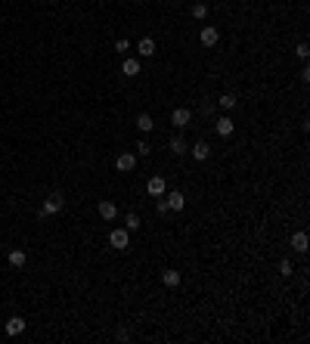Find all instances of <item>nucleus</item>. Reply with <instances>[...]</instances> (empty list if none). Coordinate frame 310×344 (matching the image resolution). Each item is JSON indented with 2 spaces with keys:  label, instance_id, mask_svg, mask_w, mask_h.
I'll return each mask as SVG.
<instances>
[{
  "label": "nucleus",
  "instance_id": "nucleus-4",
  "mask_svg": "<svg viewBox=\"0 0 310 344\" xmlns=\"http://www.w3.org/2000/svg\"><path fill=\"white\" fill-rule=\"evenodd\" d=\"M189 121H192V112H189V109H174V112H171V124H174L177 130L189 127Z\"/></svg>",
  "mask_w": 310,
  "mask_h": 344
},
{
  "label": "nucleus",
  "instance_id": "nucleus-19",
  "mask_svg": "<svg viewBox=\"0 0 310 344\" xmlns=\"http://www.w3.org/2000/svg\"><path fill=\"white\" fill-rule=\"evenodd\" d=\"M25 261H28V257H25L22 248H13V251H10V264H13V267H25Z\"/></svg>",
  "mask_w": 310,
  "mask_h": 344
},
{
  "label": "nucleus",
  "instance_id": "nucleus-2",
  "mask_svg": "<svg viewBox=\"0 0 310 344\" xmlns=\"http://www.w3.org/2000/svg\"><path fill=\"white\" fill-rule=\"evenodd\" d=\"M65 208V199H62V192H53L50 199H44V205H40V217H50V214H59Z\"/></svg>",
  "mask_w": 310,
  "mask_h": 344
},
{
  "label": "nucleus",
  "instance_id": "nucleus-6",
  "mask_svg": "<svg viewBox=\"0 0 310 344\" xmlns=\"http://www.w3.org/2000/svg\"><path fill=\"white\" fill-rule=\"evenodd\" d=\"M199 40H202V47H217V40H220V31H217L214 25H205L202 35H199Z\"/></svg>",
  "mask_w": 310,
  "mask_h": 344
},
{
  "label": "nucleus",
  "instance_id": "nucleus-5",
  "mask_svg": "<svg viewBox=\"0 0 310 344\" xmlns=\"http://www.w3.org/2000/svg\"><path fill=\"white\" fill-rule=\"evenodd\" d=\"M3 332L10 335V338H19V335L25 332V320H22V316H10V320L3 323Z\"/></svg>",
  "mask_w": 310,
  "mask_h": 344
},
{
  "label": "nucleus",
  "instance_id": "nucleus-26",
  "mask_svg": "<svg viewBox=\"0 0 310 344\" xmlns=\"http://www.w3.org/2000/svg\"><path fill=\"white\" fill-rule=\"evenodd\" d=\"M155 211H158V214H167V202H164V196L155 202Z\"/></svg>",
  "mask_w": 310,
  "mask_h": 344
},
{
  "label": "nucleus",
  "instance_id": "nucleus-22",
  "mask_svg": "<svg viewBox=\"0 0 310 344\" xmlns=\"http://www.w3.org/2000/svg\"><path fill=\"white\" fill-rule=\"evenodd\" d=\"M149 152H152V146H149V140L143 137V140H140V143H137V155H143V158H146Z\"/></svg>",
  "mask_w": 310,
  "mask_h": 344
},
{
  "label": "nucleus",
  "instance_id": "nucleus-27",
  "mask_svg": "<svg viewBox=\"0 0 310 344\" xmlns=\"http://www.w3.org/2000/svg\"><path fill=\"white\" fill-rule=\"evenodd\" d=\"M47 3H59V0H47Z\"/></svg>",
  "mask_w": 310,
  "mask_h": 344
},
{
  "label": "nucleus",
  "instance_id": "nucleus-7",
  "mask_svg": "<svg viewBox=\"0 0 310 344\" xmlns=\"http://www.w3.org/2000/svg\"><path fill=\"white\" fill-rule=\"evenodd\" d=\"M115 167L124 171V174H130L133 167H137V155H133V152H121L118 158H115Z\"/></svg>",
  "mask_w": 310,
  "mask_h": 344
},
{
  "label": "nucleus",
  "instance_id": "nucleus-21",
  "mask_svg": "<svg viewBox=\"0 0 310 344\" xmlns=\"http://www.w3.org/2000/svg\"><path fill=\"white\" fill-rule=\"evenodd\" d=\"M217 106H220V109H227V112H230V109H236V96H230V93H223L220 99H217Z\"/></svg>",
  "mask_w": 310,
  "mask_h": 344
},
{
  "label": "nucleus",
  "instance_id": "nucleus-18",
  "mask_svg": "<svg viewBox=\"0 0 310 344\" xmlns=\"http://www.w3.org/2000/svg\"><path fill=\"white\" fill-rule=\"evenodd\" d=\"M167 146H171L174 155H183V152H186V140H183V137H171V143H167Z\"/></svg>",
  "mask_w": 310,
  "mask_h": 344
},
{
  "label": "nucleus",
  "instance_id": "nucleus-8",
  "mask_svg": "<svg viewBox=\"0 0 310 344\" xmlns=\"http://www.w3.org/2000/svg\"><path fill=\"white\" fill-rule=\"evenodd\" d=\"M146 192H149V196H164V192H167L164 177H152V180L146 183Z\"/></svg>",
  "mask_w": 310,
  "mask_h": 344
},
{
  "label": "nucleus",
  "instance_id": "nucleus-25",
  "mask_svg": "<svg viewBox=\"0 0 310 344\" xmlns=\"http://www.w3.org/2000/svg\"><path fill=\"white\" fill-rule=\"evenodd\" d=\"M295 53L301 56V59H307V56H310V47H307V44H298V50H295Z\"/></svg>",
  "mask_w": 310,
  "mask_h": 344
},
{
  "label": "nucleus",
  "instance_id": "nucleus-16",
  "mask_svg": "<svg viewBox=\"0 0 310 344\" xmlns=\"http://www.w3.org/2000/svg\"><path fill=\"white\" fill-rule=\"evenodd\" d=\"M140 226H143V220H140V214H128V217H124V230H128V233H137L140 230Z\"/></svg>",
  "mask_w": 310,
  "mask_h": 344
},
{
  "label": "nucleus",
  "instance_id": "nucleus-3",
  "mask_svg": "<svg viewBox=\"0 0 310 344\" xmlns=\"http://www.w3.org/2000/svg\"><path fill=\"white\" fill-rule=\"evenodd\" d=\"M164 202H167V211H183L186 208V196L180 189H171V192H164Z\"/></svg>",
  "mask_w": 310,
  "mask_h": 344
},
{
  "label": "nucleus",
  "instance_id": "nucleus-20",
  "mask_svg": "<svg viewBox=\"0 0 310 344\" xmlns=\"http://www.w3.org/2000/svg\"><path fill=\"white\" fill-rule=\"evenodd\" d=\"M205 16H208V6H205V3H192V19H196V22H202Z\"/></svg>",
  "mask_w": 310,
  "mask_h": 344
},
{
  "label": "nucleus",
  "instance_id": "nucleus-15",
  "mask_svg": "<svg viewBox=\"0 0 310 344\" xmlns=\"http://www.w3.org/2000/svg\"><path fill=\"white\" fill-rule=\"evenodd\" d=\"M292 248H295V251H307V233L304 230L292 233Z\"/></svg>",
  "mask_w": 310,
  "mask_h": 344
},
{
  "label": "nucleus",
  "instance_id": "nucleus-1",
  "mask_svg": "<svg viewBox=\"0 0 310 344\" xmlns=\"http://www.w3.org/2000/svg\"><path fill=\"white\" fill-rule=\"evenodd\" d=\"M109 245L118 248V251H128L130 248V233L124 230V226H115V230L109 233Z\"/></svg>",
  "mask_w": 310,
  "mask_h": 344
},
{
  "label": "nucleus",
  "instance_id": "nucleus-12",
  "mask_svg": "<svg viewBox=\"0 0 310 344\" xmlns=\"http://www.w3.org/2000/svg\"><path fill=\"white\" fill-rule=\"evenodd\" d=\"M208 155H211V146H208L205 140H199L196 146H192V158H196V162H205Z\"/></svg>",
  "mask_w": 310,
  "mask_h": 344
},
{
  "label": "nucleus",
  "instance_id": "nucleus-13",
  "mask_svg": "<svg viewBox=\"0 0 310 344\" xmlns=\"http://www.w3.org/2000/svg\"><path fill=\"white\" fill-rule=\"evenodd\" d=\"M99 217H103V220H115V217H118V208L112 202H99Z\"/></svg>",
  "mask_w": 310,
  "mask_h": 344
},
{
  "label": "nucleus",
  "instance_id": "nucleus-17",
  "mask_svg": "<svg viewBox=\"0 0 310 344\" xmlns=\"http://www.w3.org/2000/svg\"><path fill=\"white\" fill-rule=\"evenodd\" d=\"M162 282L167 285V289H177V285H180V273L177 270H164L162 273Z\"/></svg>",
  "mask_w": 310,
  "mask_h": 344
},
{
  "label": "nucleus",
  "instance_id": "nucleus-28",
  "mask_svg": "<svg viewBox=\"0 0 310 344\" xmlns=\"http://www.w3.org/2000/svg\"><path fill=\"white\" fill-rule=\"evenodd\" d=\"M0 332H3V326H0Z\"/></svg>",
  "mask_w": 310,
  "mask_h": 344
},
{
  "label": "nucleus",
  "instance_id": "nucleus-11",
  "mask_svg": "<svg viewBox=\"0 0 310 344\" xmlns=\"http://www.w3.org/2000/svg\"><path fill=\"white\" fill-rule=\"evenodd\" d=\"M137 53L143 56V59H149V56H155V40H152V37H143V40L137 44Z\"/></svg>",
  "mask_w": 310,
  "mask_h": 344
},
{
  "label": "nucleus",
  "instance_id": "nucleus-23",
  "mask_svg": "<svg viewBox=\"0 0 310 344\" xmlns=\"http://www.w3.org/2000/svg\"><path fill=\"white\" fill-rule=\"evenodd\" d=\"M279 273H282V276H292V273H295V267H292L289 257H282V261H279Z\"/></svg>",
  "mask_w": 310,
  "mask_h": 344
},
{
  "label": "nucleus",
  "instance_id": "nucleus-14",
  "mask_svg": "<svg viewBox=\"0 0 310 344\" xmlns=\"http://www.w3.org/2000/svg\"><path fill=\"white\" fill-rule=\"evenodd\" d=\"M137 127H140V133H143V137H146V133H152V127H155V121H152V115H140V118H137Z\"/></svg>",
  "mask_w": 310,
  "mask_h": 344
},
{
  "label": "nucleus",
  "instance_id": "nucleus-9",
  "mask_svg": "<svg viewBox=\"0 0 310 344\" xmlns=\"http://www.w3.org/2000/svg\"><path fill=\"white\" fill-rule=\"evenodd\" d=\"M140 69H143V65H140V59H124V62H121V74H124V78H137Z\"/></svg>",
  "mask_w": 310,
  "mask_h": 344
},
{
  "label": "nucleus",
  "instance_id": "nucleus-24",
  "mask_svg": "<svg viewBox=\"0 0 310 344\" xmlns=\"http://www.w3.org/2000/svg\"><path fill=\"white\" fill-rule=\"evenodd\" d=\"M115 50H118V53H128V50H130V40H128V37H118V40H115Z\"/></svg>",
  "mask_w": 310,
  "mask_h": 344
},
{
  "label": "nucleus",
  "instance_id": "nucleus-10",
  "mask_svg": "<svg viewBox=\"0 0 310 344\" xmlns=\"http://www.w3.org/2000/svg\"><path fill=\"white\" fill-rule=\"evenodd\" d=\"M214 127H217V133H220V137H230V133H233V127H236V124H233V118H230V115H220V118H217V124H214Z\"/></svg>",
  "mask_w": 310,
  "mask_h": 344
}]
</instances>
